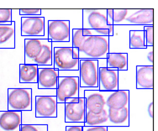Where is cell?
Segmentation results:
<instances>
[{
    "label": "cell",
    "mask_w": 158,
    "mask_h": 131,
    "mask_svg": "<svg viewBox=\"0 0 158 131\" xmlns=\"http://www.w3.org/2000/svg\"><path fill=\"white\" fill-rule=\"evenodd\" d=\"M38 66L30 64L19 65V82L20 83H37Z\"/></svg>",
    "instance_id": "603a6c76"
},
{
    "label": "cell",
    "mask_w": 158,
    "mask_h": 131,
    "mask_svg": "<svg viewBox=\"0 0 158 131\" xmlns=\"http://www.w3.org/2000/svg\"><path fill=\"white\" fill-rule=\"evenodd\" d=\"M46 19L42 16L22 17L21 35L31 36V38L45 36Z\"/></svg>",
    "instance_id": "ba28073f"
},
{
    "label": "cell",
    "mask_w": 158,
    "mask_h": 131,
    "mask_svg": "<svg viewBox=\"0 0 158 131\" xmlns=\"http://www.w3.org/2000/svg\"><path fill=\"white\" fill-rule=\"evenodd\" d=\"M98 90L101 92H114L118 90V71L107 67H99Z\"/></svg>",
    "instance_id": "7c38bea8"
},
{
    "label": "cell",
    "mask_w": 158,
    "mask_h": 131,
    "mask_svg": "<svg viewBox=\"0 0 158 131\" xmlns=\"http://www.w3.org/2000/svg\"><path fill=\"white\" fill-rule=\"evenodd\" d=\"M19 14L23 17H34L41 15V9H19Z\"/></svg>",
    "instance_id": "4dcf8cb0"
},
{
    "label": "cell",
    "mask_w": 158,
    "mask_h": 131,
    "mask_svg": "<svg viewBox=\"0 0 158 131\" xmlns=\"http://www.w3.org/2000/svg\"><path fill=\"white\" fill-rule=\"evenodd\" d=\"M12 23V9H0V25H10Z\"/></svg>",
    "instance_id": "83f0119b"
},
{
    "label": "cell",
    "mask_w": 158,
    "mask_h": 131,
    "mask_svg": "<svg viewBox=\"0 0 158 131\" xmlns=\"http://www.w3.org/2000/svg\"><path fill=\"white\" fill-rule=\"evenodd\" d=\"M15 48V24L0 25V49Z\"/></svg>",
    "instance_id": "d6986e66"
},
{
    "label": "cell",
    "mask_w": 158,
    "mask_h": 131,
    "mask_svg": "<svg viewBox=\"0 0 158 131\" xmlns=\"http://www.w3.org/2000/svg\"><path fill=\"white\" fill-rule=\"evenodd\" d=\"M83 126L88 127H97V126H110L108 116V108L103 110V113L99 114H94L86 111L85 122Z\"/></svg>",
    "instance_id": "cb8c5ba5"
},
{
    "label": "cell",
    "mask_w": 158,
    "mask_h": 131,
    "mask_svg": "<svg viewBox=\"0 0 158 131\" xmlns=\"http://www.w3.org/2000/svg\"><path fill=\"white\" fill-rule=\"evenodd\" d=\"M87 36L82 35V28L79 29H73V46L72 48L78 49L80 46L82 45L83 40H85Z\"/></svg>",
    "instance_id": "4316f807"
},
{
    "label": "cell",
    "mask_w": 158,
    "mask_h": 131,
    "mask_svg": "<svg viewBox=\"0 0 158 131\" xmlns=\"http://www.w3.org/2000/svg\"><path fill=\"white\" fill-rule=\"evenodd\" d=\"M45 39L30 38L24 40V64H31V62L40 55L42 50Z\"/></svg>",
    "instance_id": "ac0fdd59"
},
{
    "label": "cell",
    "mask_w": 158,
    "mask_h": 131,
    "mask_svg": "<svg viewBox=\"0 0 158 131\" xmlns=\"http://www.w3.org/2000/svg\"><path fill=\"white\" fill-rule=\"evenodd\" d=\"M106 59L107 68L118 71H128L127 53H109Z\"/></svg>",
    "instance_id": "7402d4cb"
},
{
    "label": "cell",
    "mask_w": 158,
    "mask_h": 131,
    "mask_svg": "<svg viewBox=\"0 0 158 131\" xmlns=\"http://www.w3.org/2000/svg\"><path fill=\"white\" fill-rule=\"evenodd\" d=\"M109 92L99 90H88L84 91L86 111L94 114L103 113L106 108V99Z\"/></svg>",
    "instance_id": "30bf717a"
},
{
    "label": "cell",
    "mask_w": 158,
    "mask_h": 131,
    "mask_svg": "<svg viewBox=\"0 0 158 131\" xmlns=\"http://www.w3.org/2000/svg\"><path fill=\"white\" fill-rule=\"evenodd\" d=\"M107 13V24L109 26H114L113 25V9H106Z\"/></svg>",
    "instance_id": "d6a6232c"
},
{
    "label": "cell",
    "mask_w": 158,
    "mask_h": 131,
    "mask_svg": "<svg viewBox=\"0 0 158 131\" xmlns=\"http://www.w3.org/2000/svg\"><path fill=\"white\" fill-rule=\"evenodd\" d=\"M22 125V112L0 111V131H19Z\"/></svg>",
    "instance_id": "5bb4252c"
},
{
    "label": "cell",
    "mask_w": 158,
    "mask_h": 131,
    "mask_svg": "<svg viewBox=\"0 0 158 131\" xmlns=\"http://www.w3.org/2000/svg\"><path fill=\"white\" fill-rule=\"evenodd\" d=\"M106 107L113 109H122L130 107V91L118 90L110 92L106 99Z\"/></svg>",
    "instance_id": "e0dca14e"
},
{
    "label": "cell",
    "mask_w": 158,
    "mask_h": 131,
    "mask_svg": "<svg viewBox=\"0 0 158 131\" xmlns=\"http://www.w3.org/2000/svg\"><path fill=\"white\" fill-rule=\"evenodd\" d=\"M73 56L74 59H78V49L73 48Z\"/></svg>",
    "instance_id": "8d00e7d4"
},
{
    "label": "cell",
    "mask_w": 158,
    "mask_h": 131,
    "mask_svg": "<svg viewBox=\"0 0 158 131\" xmlns=\"http://www.w3.org/2000/svg\"><path fill=\"white\" fill-rule=\"evenodd\" d=\"M135 9H113V25H121Z\"/></svg>",
    "instance_id": "484cf974"
},
{
    "label": "cell",
    "mask_w": 158,
    "mask_h": 131,
    "mask_svg": "<svg viewBox=\"0 0 158 131\" xmlns=\"http://www.w3.org/2000/svg\"><path fill=\"white\" fill-rule=\"evenodd\" d=\"M79 76H59L56 92L57 104H65L66 99L79 97Z\"/></svg>",
    "instance_id": "277c9868"
},
{
    "label": "cell",
    "mask_w": 158,
    "mask_h": 131,
    "mask_svg": "<svg viewBox=\"0 0 158 131\" xmlns=\"http://www.w3.org/2000/svg\"><path fill=\"white\" fill-rule=\"evenodd\" d=\"M31 65H36L38 67H52L53 66V47L52 42L47 39L44 40L42 50Z\"/></svg>",
    "instance_id": "44dd1931"
},
{
    "label": "cell",
    "mask_w": 158,
    "mask_h": 131,
    "mask_svg": "<svg viewBox=\"0 0 158 131\" xmlns=\"http://www.w3.org/2000/svg\"><path fill=\"white\" fill-rule=\"evenodd\" d=\"M53 67L57 71H78L79 59H74L72 47L53 48Z\"/></svg>",
    "instance_id": "5b68a950"
},
{
    "label": "cell",
    "mask_w": 158,
    "mask_h": 131,
    "mask_svg": "<svg viewBox=\"0 0 158 131\" xmlns=\"http://www.w3.org/2000/svg\"><path fill=\"white\" fill-rule=\"evenodd\" d=\"M143 31L145 33V40H146V47L151 46L153 47L154 45V27L153 26H144Z\"/></svg>",
    "instance_id": "f1b7e54d"
},
{
    "label": "cell",
    "mask_w": 158,
    "mask_h": 131,
    "mask_svg": "<svg viewBox=\"0 0 158 131\" xmlns=\"http://www.w3.org/2000/svg\"><path fill=\"white\" fill-rule=\"evenodd\" d=\"M8 110L24 112L32 109V90L31 88L8 89Z\"/></svg>",
    "instance_id": "3957f363"
},
{
    "label": "cell",
    "mask_w": 158,
    "mask_h": 131,
    "mask_svg": "<svg viewBox=\"0 0 158 131\" xmlns=\"http://www.w3.org/2000/svg\"><path fill=\"white\" fill-rule=\"evenodd\" d=\"M48 39L51 42L70 41V21L69 20H49L47 23Z\"/></svg>",
    "instance_id": "9c48e42d"
},
{
    "label": "cell",
    "mask_w": 158,
    "mask_h": 131,
    "mask_svg": "<svg viewBox=\"0 0 158 131\" xmlns=\"http://www.w3.org/2000/svg\"><path fill=\"white\" fill-rule=\"evenodd\" d=\"M110 53V36H87L78 48V59H106Z\"/></svg>",
    "instance_id": "6da1fadb"
},
{
    "label": "cell",
    "mask_w": 158,
    "mask_h": 131,
    "mask_svg": "<svg viewBox=\"0 0 158 131\" xmlns=\"http://www.w3.org/2000/svg\"><path fill=\"white\" fill-rule=\"evenodd\" d=\"M82 131H108V127L106 126H97V127L83 126Z\"/></svg>",
    "instance_id": "1f68e13d"
},
{
    "label": "cell",
    "mask_w": 158,
    "mask_h": 131,
    "mask_svg": "<svg viewBox=\"0 0 158 131\" xmlns=\"http://www.w3.org/2000/svg\"><path fill=\"white\" fill-rule=\"evenodd\" d=\"M129 46L131 49H146L145 33L143 30L130 31Z\"/></svg>",
    "instance_id": "d4e9b609"
},
{
    "label": "cell",
    "mask_w": 158,
    "mask_h": 131,
    "mask_svg": "<svg viewBox=\"0 0 158 131\" xmlns=\"http://www.w3.org/2000/svg\"><path fill=\"white\" fill-rule=\"evenodd\" d=\"M19 131H48V126L47 125L22 124Z\"/></svg>",
    "instance_id": "f546056e"
},
{
    "label": "cell",
    "mask_w": 158,
    "mask_h": 131,
    "mask_svg": "<svg viewBox=\"0 0 158 131\" xmlns=\"http://www.w3.org/2000/svg\"><path fill=\"white\" fill-rule=\"evenodd\" d=\"M35 108L36 118L47 119L57 117V102L56 96H36Z\"/></svg>",
    "instance_id": "8fae6325"
},
{
    "label": "cell",
    "mask_w": 158,
    "mask_h": 131,
    "mask_svg": "<svg viewBox=\"0 0 158 131\" xmlns=\"http://www.w3.org/2000/svg\"><path fill=\"white\" fill-rule=\"evenodd\" d=\"M86 115L85 98H68L65 101V122L84 124Z\"/></svg>",
    "instance_id": "52a82bcc"
},
{
    "label": "cell",
    "mask_w": 158,
    "mask_h": 131,
    "mask_svg": "<svg viewBox=\"0 0 158 131\" xmlns=\"http://www.w3.org/2000/svg\"><path fill=\"white\" fill-rule=\"evenodd\" d=\"M147 58H148V60H149V61L152 63V66H153V50H152V51L148 53V55H147Z\"/></svg>",
    "instance_id": "d590c367"
},
{
    "label": "cell",
    "mask_w": 158,
    "mask_h": 131,
    "mask_svg": "<svg viewBox=\"0 0 158 131\" xmlns=\"http://www.w3.org/2000/svg\"><path fill=\"white\" fill-rule=\"evenodd\" d=\"M137 89H153L154 67L153 66H137L135 70Z\"/></svg>",
    "instance_id": "2e32d148"
},
{
    "label": "cell",
    "mask_w": 158,
    "mask_h": 131,
    "mask_svg": "<svg viewBox=\"0 0 158 131\" xmlns=\"http://www.w3.org/2000/svg\"><path fill=\"white\" fill-rule=\"evenodd\" d=\"M123 25L153 26L154 25V9H135L129 15Z\"/></svg>",
    "instance_id": "9a60e30c"
},
{
    "label": "cell",
    "mask_w": 158,
    "mask_h": 131,
    "mask_svg": "<svg viewBox=\"0 0 158 131\" xmlns=\"http://www.w3.org/2000/svg\"><path fill=\"white\" fill-rule=\"evenodd\" d=\"M147 111H148V113H149L150 118L153 119V102H151V103L149 104V106H148Z\"/></svg>",
    "instance_id": "e575fe53"
},
{
    "label": "cell",
    "mask_w": 158,
    "mask_h": 131,
    "mask_svg": "<svg viewBox=\"0 0 158 131\" xmlns=\"http://www.w3.org/2000/svg\"><path fill=\"white\" fill-rule=\"evenodd\" d=\"M82 29L109 30L114 32V26L107 24L106 9H82Z\"/></svg>",
    "instance_id": "8992f818"
},
{
    "label": "cell",
    "mask_w": 158,
    "mask_h": 131,
    "mask_svg": "<svg viewBox=\"0 0 158 131\" xmlns=\"http://www.w3.org/2000/svg\"><path fill=\"white\" fill-rule=\"evenodd\" d=\"M108 116L110 126L129 127L130 126V107L122 109L108 108Z\"/></svg>",
    "instance_id": "ffe728a7"
},
{
    "label": "cell",
    "mask_w": 158,
    "mask_h": 131,
    "mask_svg": "<svg viewBox=\"0 0 158 131\" xmlns=\"http://www.w3.org/2000/svg\"><path fill=\"white\" fill-rule=\"evenodd\" d=\"M98 60L79 59V88L98 90Z\"/></svg>",
    "instance_id": "7a4b0ae2"
},
{
    "label": "cell",
    "mask_w": 158,
    "mask_h": 131,
    "mask_svg": "<svg viewBox=\"0 0 158 131\" xmlns=\"http://www.w3.org/2000/svg\"><path fill=\"white\" fill-rule=\"evenodd\" d=\"M59 71L52 67H38V88L56 89Z\"/></svg>",
    "instance_id": "4fadbf2b"
},
{
    "label": "cell",
    "mask_w": 158,
    "mask_h": 131,
    "mask_svg": "<svg viewBox=\"0 0 158 131\" xmlns=\"http://www.w3.org/2000/svg\"><path fill=\"white\" fill-rule=\"evenodd\" d=\"M83 126H77V125H71L66 127V131H82Z\"/></svg>",
    "instance_id": "836d02e7"
}]
</instances>
